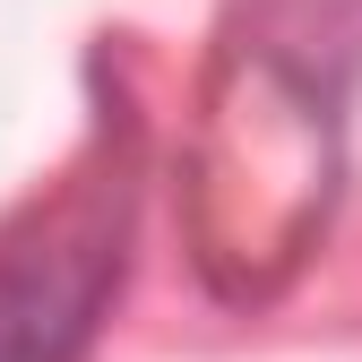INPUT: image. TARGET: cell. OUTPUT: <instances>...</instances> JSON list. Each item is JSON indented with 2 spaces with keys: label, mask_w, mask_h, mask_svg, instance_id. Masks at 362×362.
I'll list each match as a JSON object with an SVG mask.
<instances>
[{
  "label": "cell",
  "mask_w": 362,
  "mask_h": 362,
  "mask_svg": "<svg viewBox=\"0 0 362 362\" xmlns=\"http://www.w3.org/2000/svg\"><path fill=\"white\" fill-rule=\"evenodd\" d=\"M112 216L104 199H61L0 242V362H69L112 293Z\"/></svg>",
  "instance_id": "6da1fadb"
}]
</instances>
